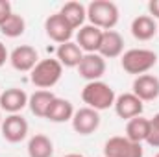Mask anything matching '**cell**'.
<instances>
[{
    "label": "cell",
    "mask_w": 159,
    "mask_h": 157,
    "mask_svg": "<svg viewBox=\"0 0 159 157\" xmlns=\"http://www.w3.org/2000/svg\"><path fill=\"white\" fill-rule=\"evenodd\" d=\"M81 100L87 104V107L94 109V111H104L109 109L111 105H115V91L111 85H107L106 81H89L83 89H81Z\"/></svg>",
    "instance_id": "cell-1"
},
{
    "label": "cell",
    "mask_w": 159,
    "mask_h": 157,
    "mask_svg": "<svg viewBox=\"0 0 159 157\" xmlns=\"http://www.w3.org/2000/svg\"><path fill=\"white\" fill-rule=\"evenodd\" d=\"M157 63V54L148 48H131L122 54L120 67L133 76H143L150 69H154Z\"/></svg>",
    "instance_id": "cell-2"
},
{
    "label": "cell",
    "mask_w": 159,
    "mask_h": 157,
    "mask_svg": "<svg viewBox=\"0 0 159 157\" xmlns=\"http://www.w3.org/2000/svg\"><path fill=\"white\" fill-rule=\"evenodd\" d=\"M119 7L115 2L109 0H94L87 6V19L93 26L100 28L102 32L113 30L119 22Z\"/></svg>",
    "instance_id": "cell-3"
},
{
    "label": "cell",
    "mask_w": 159,
    "mask_h": 157,
    "mask_svg": "<svg viewBox=\"0 0 159 157\" xmlns=\"http://www.w3.org/2000/svg\"><path fill=\"white\" fill-rule=\"evenodd\" d=\"M61 74H63V65L57 59L48 57V59H41L35 65V69L30 74V79L41 91H46L61 79Z\"/></svg>",
    "instance_id": "cell-4"
},
{
    "label": "cell",
    "mask_w": 159,
    "mask_h": 157,
    "mask_svg": "<svg viewBox=\"0 0 159 157\" xmlns=\"http://www.w3.org/2000/svg\"><path fill=\"white\" fill-rule=\"evenodd\" d=\"M143 146L128 137H111L104 144V157H143Z\"/></svg>",
    "instance_id": "cell-5"
},
{
    "label": "cell",
    "mask_w": 159,
    "mask_h": 157,
    "mask_svg": "<svg viewBox=\"0 0 159 157\" xmlns=\"http://www.w3.org/2000/svg\"><path fill=\"white\" fill-rule=\"evenodd\" d=\"M9 63L19 72H32L39 63V54L30 44H20L9 54Z\"/></svg>",
    "instance_id": "cell-6"
},
{
    "label": "cell",
    "mask_w": 159,
    "mask_h": 157,
    "mask_svg": "<svg viewBox=\"0 0 159 157\" xmlns=\"http://www.w3.org/2000/svg\"><path fill=\"white\" fill-rule=\"evenodd\" d=\"M44 30H46V35L50 39L54 41V43H59V44L69 43L70 37H72V34H74V28L65 20V17L59 11L54 13V15H50L44 20Z\"/></svg>",
    "instance_id": "cell-7"
},
{
    "label": "cell",
    "mask_w": 159,
    "mask_h": 157,
    "mask_svg": "<svg viewBox=\"0 0 159 157\" xmlns=\"http://www.w3.org/2000/svg\"><path fill=\"white\" fill-rule=\"evenodd\" d=\"M78 72L83 79H87V83L98 81L106 74V59L100 54H83L78 65Z\"/></svg>",
    "instance_id": "cell-8"
},
{
    "label": "cell",
    "mask_w": 159,
    "mask_h": 157,
    "mask_svg": "<svg viewBox=\"0 0 159 157\" xmlns=\"http://www.w3.org/2000/svg\"><path fill=\"white\" fill-rule=\"evenodd\" d=\"M0 129H2V137L7 142H20L28 135V122L20 115H9L2 120Z\"/></svg>",
    "instance_id": "cell-9"
},
{
    "label": "cell",
    "mask_w": 159,
    "mask_h": 157,
    "mask_svg": "<svg viewBox=\"0 0 159 157\" xmlns=\"http://www.w3.org/2000/svg\"><path fill=\"white\" fill-rule=\"evenodd\" d=\"M100 126V115L98 111L91 109V107H81L78 111H74L72 117V128L80 135H91L98 129Z\"/></svg>",
    "instance_id": "cell-10"
},
{
    "label": "cell",
    "mask_w": 159,
    "mask_h": 157,
    "mask_svg": "<svg viewBox=\"0 0 159 157\" xmlns=\"http://www.w3.org/2000/svg\"><path fill=\"white\" fill-rule=\"evenodd\" d=\"M143 109H144L143 102L133 92H124V94L117 96V100H115V113L120 118L131 120V118H135V117H141Z\"/></svg>",
    "instance_id": "cell-11"
},
{
    "label": "cell",
    "mask_w": 159,
    "mask_h": 157,
    "mask_svg": "<svg viewBox=\"0 0 159 157\" xmlns=\"http://www.w3.org/2000/svg\"><path fill=\"white\" fill-rule=\"evenodd\" d=\"M28 98L30 96L22 89L9 87L0 94V109H4V111H7L11 115H17L19 111H22L28 105Z\"/></svg>",
    "instance_id": "cell-12"
},
{
    "label": "cell",
    "mask_w": 159,
    "mask_h": 157,
    "mask_svg": "<svg viewBox=\"0 0 159 157\" xmlns=\"http://www.w3.org/2000/svg\"><path fill=\"white\" fill-rule=\"evenodd\" d=\"M102 30L93 26V24H85L81 26L76 35V44L81 48V52L85 54H98L100 48V41H102Z\"/></svg>",
    "instance_id": "cell-13"
},
{
    "label": "cell",
    "mask_w": 159,
    "mask_h": 157,
    "mask_svg": "<svg viewBox=\"0 0 159 157\" xmlns=\"http://www.w3.org/2000/svg\"><path fill=\"white\" fill-rule=\"evenodd\" d=\"M133 94L141 102H152L159 96V78L152 74L137 76L133 81Z\"/></svg>",
    "instance_id": "cell-14"
},
{
    "label": "cell",
    "mask_w": 159,
    "mask_h": 157,
    "mask_svg": "<svg viewBox=\"0 0 159 157\" xmlns=\"http://www.w3.org/2000/svg\"><path fill=\"white\" fill-rule=\"evenodd\" d=\"M122 50H124V39L119 32L115 30H107L102 34V41H100V48H98V54L104 57V59H113V57H119L122 56Z\"/></svg>",
    "instance_id": "cell-15"
},
{
    "label": "cell",
    "mask_w": 159,
    "mask_h": 157,
    "mask_svg": "<svg viewBox=\"0 0 159 157\" xmlns=\"http://www.w3.org/2000/svg\"><path fill=\"white\" fill-rule=\"evenodd\" d=\"M81 57H83L81 48H80L76 43H72V41L59 44L57 50H56V59H57L63 67H69V69H74V67L78 69Z\"/></svg>",
    "instance_id": "cell-16"
},
{
    "label": "cell",
    "mask_w": 159,
    "mask_h": 157,
    "mask_svg": "<svg viewBox=\"0 0 159 157\" xmlns=\"http://www.w3.org/2000/svg\"><path fill=\"white\" fill-rule=\"evenodd\" d=\"M131 35L137 41H150L157 34L156 20L150 15H139L131 20Z\"/></svg>",
    "instance_id": "cell-17"
},
{
    "label": "cell",
    "mask_w": 159,
    "mask_h": 157,
    "mask_svg": "<svg viewBox=\"0 0 159 157\" xmlns=\"http://www.w3.org/2000/svg\"><path fill=\"white\" fill-rule=\"evenodd\" d=\"M74 117V107L69 100L65 98H54V102L50 104L48 107V113H46V118L50 122H56V124H61V122H67V120H72Z\"/></svg>",
    "instance_id": "cell-18"
},
{
    "label": "cell",
    "mask_w": 159,
    "mask_h": 157,
    "mask_svg": "<svg viewBox=\"0 0 159 157\" xmlns=\"http://www.w3.org/2000/svg\"><path fill=\"white\" fill-rule=\"evenodd\" d=\"M59 13L65 17V20H67L74 30H76V28H81L83 22H85V19H87V7H85L81 2H67V4L61 7Z\"/></svg>",
    "instance_id": "cell-19"
},
{
    "label": "cell",
    "mask_w": 159,
    "mask_h": 157,
    "mask_svg": "<svg viewBox=\"0 0 159 157\" xmlns=\"http://www.w3.org/2000/svg\"><path fill=\"white\" fill-rule=\"evenodd\" d=\"M148 131H150V120L143 117H135L128 120L126 124V137L133 142H144L148 139Z\"/></svg>",
    "instance_id": "cell-20"
},
{
    "label": "cell",
    "mask_w": 159,
    "mask_h": 157,
    "mask_svg": "<svg viewBox=\"0 0 159 157\" xmlns=\"http://www.w3.org/2000/svg\"><path fill=\"white\" fill-rule=\"evenodd\" d=\"M54 94L50 91H35L30 98H28V105H30V111L35 115V117L46 118V113H48V107L50 104L54 102Z\"/></svg>",
    "instance_id": "cell-21"
},
{
    "label": "cell",
    "mask_w": 159,
    "mask_h": 157,
    "mask_svg": "<svg viewBox=\"0 0 159 157\" xmlns=\"http://www.w3.org/2000/svg\"><path fill=\"white\" fill-rule=\"evenodd\" d=\"M28 155L30 157H52L54 155V144L52 141L43 135L37 133L28 141Z\"/></svg>",
    "instance_id": "cell-22"
},
{
    "label": "cell",
    "mask_w": 159,
    "mask_h": 157,
    "mask_svg": "<svg viewBox=\"0 0 159 157\" xmlns=\"http://www.w3.org/2000/svg\"><path fill=\"white\" fill-rule=\"evenodd\" d=\"M24 30H26V22H24V19H22L20 15H17V13H11V15L0 24V32H2L6 37H11V39L20 37V35L24 34Z\"/></svg>",
    "instance_id": "cell-23"
},
{
    "label": "cell",
    "mask_w": 159,
    "mask_h": 157,
    "mask_svg": "<svg viewBox=\"0 0 159 157\" xmlns=\"http://www.w3.org/2000/svg\"><path fill=\"white\" fill-rule=\"evenodd\" d=\"M146 142L154 148H159V113L154 115V118H150V131Z\"/></svg>",
    "instance_id": "cell-24"
},
{
    "label": "cell",
    "mask_w": 159,
    "mask_h": 157,
    "mask_svg": "<svg viewBox=\"0 0 159 157\" xmlns=\"http://www.w3.org/2000/svg\"><path fill=\"white\" fill-rule=\"evenodd\" d=\"M13 11H11V4L7 2V0H0V24L11 15Z\"/></svg>",
    "instance_id": "cell-25"
},
{
    "label": "cell",
    "mask_w": 159,
    "mask_h": 157,
    "mask_svg": "<svg viewBox=\"0 0 159 157\" xmlns=\"http://www.w3.org/2000/svg\"><path fill=\"white\" fill-rule=\"evenodd\" d=\"M148 11L152 19H159V0H150L148 2Z\"/></svg>",
    "instance_id": "cell-26"
},
{
    "label": "cell",
    "mask_w": 159,
    "mask_h": 157,
    "mask_svg": "<svg viewBox=\"0 0 159 157\" xmlns=\"http://www.w3.org/2000/svg\"><path fill=\"white\" fill-rule=\"evenodd\" d=\"M7 59H9V54H7V48H6V44H4V43L0 41V67H2V65H4V63L7 61Z\"/></svg>",
    "instance_id": "cell-27"
},
{
    "label": "cell",
    "mask_w": 159,
    "mask_h": 157,
    "mask_svg": "<svg viewBox=\"0 0 159 157\" xmlns=\"http://www.w3.org/2000/svg\"><path fill=\"white\" fill-rule=\"evenodd\" d=\"M61 157H83L81 154H67V155H61Z\"/></svg>",
    "instance_id": "cell-28"
},
{
    "label": "cell",
    "mask_w": 159,
    "mask_h": 157,
    "mask_svg": "<svg viewBox=\"0 0 159 157\" xmlns=\"http://www.w3.org/2000/svg\"><path fill=\"white\" fill-rule=\"evenodd\" d=\"M0 126H2V117H0Z\"/></svg>",
    "instance_id": "cell-29"
},
{
    "label": "cell",
    "mask_w": 159,
    "mask_h": 157,
    "mask_svg": "<svg viewBox=\"0 0 159 157\" xmlns=\"http://www.w3.org/2000/svg\"><path fill=\"white\" fill-rule=\"evenodd\" d=\"M156 157H159V154H157V155H156Z\"/></svg>",
    "instance_id": "cell-30"
}]
</instances>
